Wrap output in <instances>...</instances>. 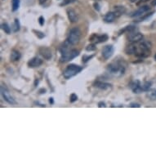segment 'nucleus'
I'll return each instance as SVG.
<instances>
[{"mask_svg": "<svg viewBox=\"0 0 156 156\" xmlns=\"http://www.w3.org/2000/svg\"><path fill=\"white\" fill-rule=\"evenodd\" d=\"M151 42L141 40L127 47L125 52L128 55H135L137 57L146 58L151 55Z\"/></svg>", "mask_w": 156, "mask_h": 156, "instance_id": "1", "label": "nucleus"}, {"mask_svg": "<svg viewBox=\"0 0 156 156\" xmlns=\"http://www.w3.org/2000/svg\"><path fill=\"white\" fill-rule=\"evenodd\" d=\"M126 66L127 65L123 59H121V60L115 59L113 62L107 66L106 73L110 76L115 77V78H119L125 74Z\"/></svg>", "mask_w": 156, "mask_h": 156, "instance_id": "2", "label": "nucleus"}, {"mask_svg": "<svg viewBox=\"0 0 156 156\" xmlns=\"http://www.w3.org/2000/svg\"><path fill=\"white\" fill-rule=\"evenodd\" d=\"M83 67L82 66H78V65H75V64H70L67 66L65 70L63 71V76L66 80H69L72 77L75 76L76 74H78L79 73L82 71Z\"/></svg>", "mask_w": 156, "mask_h": 156, "instance_id": "3", "label": "nucleus"}, {"mask_svg": "<svg viewBox=\"0 0 156 156\" xmlns=\"http://www.w3.org/2000/svg\"><path fill=\"white\" fill-rule=\"evenodd\" d=\"M80 38H81V31L78 27H74L70 30L67 40L70 42V44L74 46V45L79 44Z\"/></svg>", "mask_w": 156, "mask_h": 156, "instance_id": "4", "label": "nucleus"}, {"mask_svg": "<svg viewBox=\"0 0 156 156\" xmlns=\"http://www.w3.org/2000/svg\"><path fill=\"white\" fill-rule=\"evenodd\" d=\"M80 55V52L76 49H72L70 50L68 52H65L63 54H61L60 57V62H67V61H70V60H73L75 57H77L78 56Z\"/></svg>", "mask_w": 156, "mask_h": 156, "instance_id": "5", "label": "nucleus"}, {"mask_svg": "<svg viewBox=\"0 0 156 156\" xmlns=\"http://www.w3.org/2000/svg\"><path fill=\"white\" fill-rule=\"evenodd\" d=\"M1 95L3 96V100L7 101L8 104L10 105H15L17 104V102L15 101V99L12 97L11 93L9 92L8 88H7V86L4 84H2L1 86Z\"/></svg>", "mask_w": 156, "mask_h": 156, "instance_id": "6", "label": "nucleus"}, {"mask_svg": "<svg viewBox=\"0 0 156 156\" xmlns=\"http://www.w3.org/2000/svg\"><path fill=\"white\" fill-rule=\"evenodd\" d=\"M129 88H131L132 92L137 94L142 93V88H141V83L139 80H134L129 83Z\"/></svg>", "mask_w": 156, "mask_h": 156, "instance_id": "7", "label": "nucleus"}, {"mask_svg": "<svg viewBox=\"0 0 156 156\" xmlns=\"http://www.w3.org/2000/svg\"><path fill=\"white\" fill-rule=\"evenodd\" d=\"M114 47L113 45H106L103 47L102 49V56L104 57L105 60H108L109 58L112 57L113 53H114Z\"/></svg>", "mask_w": 156, "mask_h": 156, "instance_id": "8", "label": "nucleus"}, {"mask_svg": "<svg viewBox=\"0 0 156 156\" xmlns=\"http://www.w3.org/2000/svg\"><path fill=\"white\" fill-rule=\"evenodd\" d=\"M128 34L129 35L128 38V40L131 43H137V42L141 41L143 39V34L140 33V32L134 31V32H132V33Z\"/></svg>", "mask_w": 156, "mask_h": 156, "instance_id": "9", "label": "nucleus"}, {"mask_svg": "<svg viewBox=\"0 0 156 156\" xmlns=\"http://www.w3.org/2000/svg\"><path fill=\"white\" fill-rule=\"evenodd\" d=\"M150 9L151 8L147 5H145V6H142V7H141L137 9V11H133L132 13L130 15V17H141L142 15H144V13H145L146 11H150Z\"/></svg>", "mask_w": 156, "mask_h": 156, "instance_id": "10", "label": "nucleus"}, {"mask_svg": "<svg viewBox=\"0 0 156 156\" xmlns=\"http://www.w3.org/2000/svg\"><path fill=\"white\" fill-rule=\"evenodd\" d=\"M108 35L104 34L102 35H96V34H93L92 37L89 38V41L91 42H95L96 44H100V43H104V42L108 40Z\"/></svg>", "mask_w": 156, "mask_h": 156, "instance_id": "11", "label": "nucleus"}, {"mask_svg": "<svg viewBox=\"0 0 156 156\" xmlns=\"http://www.w3.org/2000/svg\"><path fill=\"white\" fill-rule=\"evenodd\" d=\"M39 53H40V55L44 58V59H46V60H50L51 58H52V52H51V50L48 48V47H42L39 48Z\"/></svg>", "mask_w": 156, "mask_h": 156, "instance_id": "12", "label": "nucleus"}, {"mask_svg": "<svg viewBox=\"0 0 156 156\" xmlns=\"http://www.w3.org/2000/svg\"><path fill=\"white\" fill-rule=\"evenodd\" d=\"M42 64H43V60L40 58H38V57H34L28 61V66L30 68L38 67V66H41Z\"/></svg>", "mask_w": 156, "mask_h": 156, "instance_id": "13", "label": "nucleus"}, {"mask_svg": "<svg viewBox=\"0 0 156 156\" xmlns=\"http://www.w3.org/2000/svg\"><path fill=\"white\" fill-rule=\"evenodd\" d=\"M94 87L101 89V90H109L112 88V85L110 83H107L101 82V81H96L94 83Z\"/></svg>", "mask_w": 156, "mask_h": 156, "instance_id": "14", "label": "nucleus"}, {"mask_svg": "<svg viewBox=\"0 0 156 156\" xmlns=\"http://www.w3.org/2000/svg\"><path fill=\"white\" fill-rule=\"evenodd\" d=\"M67 16H68L70 21L72 22V23H76L79 21V17H78L75 11L73 10V9H68L67 10Z\"/></svg>", "mask_w": 156, "mask_h": 156, "instance_id": "15", "label": "nucleus"}, {"mask_svg": "<svg viewBox=\"0 0 156 156\" xmlns=\"http://www.w3.org/2000/svg\"><path fill=\"white\" fill-rule=\"evenodd\" d=\"M116 14L115 12H113V11H110V12H107L106 15L104 16L103 17V20H104L105 22H106V23H112L115 20L116 18Z\"/></svg>", "mask_w": 156, "mask_h": 156, "instance_id": "16", "label": "nucleus"}, {"mask_svg": "<svg viewBox=\"0 0 156 156\" xmlns=\"http://www.w3.org/2000/svg\"><path fill=\"white\" fill-rule=\"evenodd\" d=\"M21 57V55L20 52L17 51V50H13L11 53V56H10V59H11V61H17L19 60Z\"/></svg>", "mask_w": 156, "mask_h": 156, "instance_id": "17", "label": "nucleus"}, {"mask_svg": "<svg viewBox=\"0 0 156 156\" xmlns=\"http://www.w3.org/2000/svg\"><path fill=\"white\" fill-rule=\"evenodd\" d=\"M115 13L116 14V17H117L121 16L122 14L125 13V11H126V8H125L123 6H115Z\"/></svg>", "mask_w": 156, "mask_h": 156, "instance_id": "18", "label": "nucleus"}, {"mask_svg": "<svg viewBox=\"0 0 156 156\" xmlns=\"http://www.w3.org/2000/svg\"><path fill=\"white\" fill-rule=\"evenodd\" d=\"M151 85H152L151 82H149V81H145V82L142 83L141 88H142L143 92H148L149 90H151Z\"/></svg>", "mask_w": 156, "mask_h": 156, "instance_id": "19", "label": "nucleus"}, {"mask_svg": "<svg viewBox=\"0 0 156 156\" xmlns=\"http://www.w3.org/2000/svg\"><path fill=\"white\" fill-rule=\"evenodd\" d=\"M21 30V24H20V21L18 19H15L13 23V25H12V30L13 32H18L19 30Z\"/></svg>", "mask_w": 156, "mask_h": 156, "instance_id": "20", "label": "nucleus"}, {"mask_svg": "<svg viewBox=\"0 0 156 156\" xmlns=\"http://www.w3.org/2000/svg\"><path fill=\"white\" fill-rule=\"evenodd\" d=\"M147 96L152 101L156 100V89H151L148 91Z\"/></svg>", "mask_w": 156, "mask_h": 156, "instance_id": "21", "label": "nucleus"}, {"mask_svg": "<svg viewBox=\"0 0 156 156\" xmlns=\"http://www.w3.org/2000/svg\"><path fill=\"white\" fill-rule=\"evenodd\" d=\"M1 28L3 29V30L6 34H11V27L9 26V25L8 23H3V24H2V25H1Z\"/></svg>", "mask_w": 156, "mask_h": 156, "instance_id": "22", "label": "nucleus"}, {"mask_svg": "<svg viewBox=\"0 0 156 156\" xmlns=\"http://www.w3.org/2000/svg\"><path fill=\"white\" fill-rule=\"evenodd\" d=\"M20 0H11V3H12V11H16L18 10L20 8Z\"/></svg>", "mask_w": 156, "mask_h": 156, "instance_id": "23", "label": "nucleus"}, {"mask_svg": "<svg viewBox=\"0 0 156 156\" xmlns=\"http://www.w3.org/2000/svg\"><path fill=\"white\" fill-rule=\"evenodd\" d=\"M154 13V11H152V12H151V13L146 14V15H144L143 17H140L139 19L137 20V21H145V20H147L148 18H150V17H151Z\"/></svg>", "mask_w": 156, "mask_h": 156, "instance_id": "24", "label": "nucleus"}, {"mask_svg": "<svg viewBox=\"0 0 156 156\" xmlns=\"http://www.w3.org/2000/svg\"><path fill=\"white\" fill-rule=\"evenodd\" d=\"M96 49V44H89V45L87 46V47H86V50H87L88 52H93V51H95Z\"/></svg>", "mask_w": 156, "mask_h": 156, "instance_id": "25", "label": "nucleus"}, {"mask_svg": "<svg viewBox=\"0 0 156 156\" xmlns=\"http://www.w3.org/2000/svg\"><path fill=\"white\" fill-rule=\"evenodd\" d=\"M33 32L34 33H35V34L37 35V37H38V38H44V37H45V34H44L43 32H41V31H39V30H34Z\"/></svg>", "mask_w": 156, "mask_h": 156, "instance_id": "26", "label": "nucleus"}, {"mask_svg": "<svg viewBox=\"0 0 156 156\" xmlns=\"http://www.w3.org/2000/svg\"><path fill=\"white\" fill-rule=\"evenodd\" d=\"M78 100V96H77L75 93H72L70 96V101L71 102V103H74L75 101Z\"/></svg>", "mask_w": 156, "mask_h": 156, "instance_id": "27", "label": "nucleus"}, {"mask_svg": "<svg viewBox=\"0 0 156 156\" xmlns=\"http://www.w3.org/2000/svg\"><path fill=\"white\" fill-rule=\"evenodd\" d=\"M93 57H94V55L83 56V63H87L88 60H90Z\"/></svg>", "mask_w": 156, "mask_h": 156, "instance_id": "28", "label": "nucleus"}, {"mask_svg": "<svg viewBox=\"0 0 156 156\" xmlns=\"http://www.w3.org/2000/svg\"><path fill=\"white\" fill-rule=\"evenodd\" d=\"M76 0H64L62 3H60V6H66L68 5L70 3H73L74 2H75Z\"/></svg>", "mask_w": 156, "mask_h": 156, "instance_id": "29", "label": "nucleus"}, {"mask_svg": "<svg viewBox=\"0 0 156 156\" xmlns=\"http://www.w3.org/2000/svg\"><path fill=\"white\" fill-rule=\"evenodd\" d=\"M38 23H39V25L43 26L44 25V17H40L38 18Z\"/></svg>", "mask_w": 156, "mask_h": 156, "instance_id": "30", "label": "nucleus"}, {"mask_svg": "<svg viewBox=\"0 0 156 156\" xmlns=\"http://www.w3.org/2000/svg\"><path fill=\"white\" fill-rule=\"evenodd\" d=\"M93 7H94V8L96 9L97 11H99L100 10H101V8H100V5H99L98 3H94V4H93Z\"/></svg>", "mask_w": 156, "mask_h": 156, "instance_id": "31", "label": "nucleus"}, {"mask_svg": "<svg viewBox=\"0 0 156 156\" xmlns=\"http://www.w3.org/2000/svg\"><path fill=\"white\" fill-rule=\"evenodd\" d=\"M98 107H100V108H106V103L105 102H103V101H100L98 103Z\"/></svg>", "mask_w": 156, "mask_h": 156, "instance_id": "32", "label": "nucleus"}, {"mask_svg": "<svg viewBox=\"0 0 156 156\" xmlns=\"http://www.w3.org/2000/svg\"><path fill=\"white\" fill-rule=\"evenodd\" d=\"M130 106L132 107V108H139V107H141V105L138 104V103H131V105H130Z\"/></svg>", "mask_w": 156, "mask_h": 156, "instance_id": "33", "label": "nucleus"}, {"mask_svg": "<svg viewBox=\"0 0 156 156\" xmlns=\"http://www.w3.org/2000/svg\"><path fill=\"white\" fill-rule=\"evenodd\" d=\"M49 103L50 104H54V100H53V98L52 97H50L49 98Z\"/></svg>", "mask_w": 156, "mask_h": 156, "instance_id": "34", "label": "nucleus"}, {"mask_svg": "<svg viewBox=\"0 0 156 156\" xmlns=\"http://www.w3.org/2000/svg\"><path fill=\"white\" fill-rule=\"evenodd\" d=\"M39 93H41V94H43V93H46V89H44V88H42V89H40V90H39Z\"/></svg>", "mask_w": 156, "mask_h": 156, "instance_id": "35", "label": "nucleus"}, {"mask_svg": "<svg viewBox=\"0 0 156 156\" xmlns=\"http://www.w3.org/2000/svg\"><path fill=\"white\" fill-rule=\"evenodd\" d=\"M148 1H150V0H140V2L139 3H137V4H139V3H146Z\"/></svg>", "mask_w": 156, "mask_h": 156, "instance_id": "36", "label": "nucleus"}, {"mask_svg": "<svg viewBox=\"0 0 156 156\" xmlns=\"http://www.w3.org/2000/svg\"><path fill=\"white\" fill-rule=\"evenodd\" d=\"M38 1H39V3H40V4H44V3H46L47 0H38Z\"/></svg>", "mask_w": 156, "mask_h": 156, "instance_id": "37", "label": "nucleus"}, {"mask_svg": "<svg viewBox=\"0 0 156 156\" xmlns=\"http://www.w3.org/2000/svg\"><path fill=\"white\" fill-rule=\"evenodd\" d=\"M151 5H152V6H156V0H153V1L151 2Z\"/></svg>", "mask_w": 156, "mask_h": 156, "instance_id": "38", "label": "nucleus"}, {"mask_svg": "<svg viewBox=\"0 0 156 156\" xmlns=\"http://www.w3.org/2000/svg\"><path fill=\"white\" fill-rule=\"evenodd\" d=\"M138 0H130V2L131 3H136V2H137Z\"/></svg>", "mask_w": 156, "mask_h": 156, "instance_id": "39", "label": "nucleus"}, {"mask_svg": "<svg viewBox=\"0 0 156 156\" xmlns=\"http://www.w3.org/2000/svg\"><path fill=\"white\" fill-rule=\"evenodd\" d=\"M37 83H38V80H36L35 81V87L37 86Z\"/></svg>", "mask_w": 156, "mask_h": 156, "instance_id": "40", "label": "nucleus"}, {"mask_svg": "<svg viewBox=\"0 0 156 156\" xmlns=\"http://www.w3.org/2000/svg\"><path fill=\"white\" fill-rule=\"evenodd\" d=\"M154 59H155V60H156V54H155V56H154Z\"/></svg>", "mask_w": 156, "mask_h": 156, "instance_id": "41", "label": "nucleus"}, {"mask_svg": "<svg viewBox=\"0 0 156 156\" xmlns=\"http://www.w3.org/2000/svg\"><path fill=\"white\" fill-rule=\"evenodd\" d=\"M95 1H99V0H95Z\"/></svg>", "mask_w": 156, "mask_h": 156, "instance_id": "42", "label": "nucleus"}]
</instances>
